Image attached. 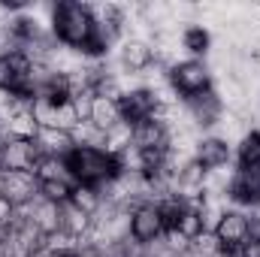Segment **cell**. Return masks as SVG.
<instances>
[{
	"label": "cell",
	"instance_id": "6da1fadb",
	"mask_svg": "<svg viewBox=\"0 0 260 257\" xmlns=\"http://www.w3.org/2000/svg\"><path fill=\"white\" fill-rule=\"evenodd\" d=\"M91 34H94V12L88 3L79 0H61L52 9V37L73 52H85L91 46Z\"/></svg>",
	"mask_w": 260,
	"mask_h": 257
},
{
	"label": "cell",
	"instance_id": "7a4b0ae2",
	"mask_svg": "<svg viewBox=\"0 0 260 257\" xmlns=\"http://www.w3.org/2000/svg\"><path fill=\"white\" fill-rule=\"evenodd\" d=\"M73 176L79 185H91V188H100L106 182H112L121 170H118V160L115 154L103 151V148H73L70 157H67Z\"/></svg>",
	"mask_w": 260,
	"mask_h": 257
},
{
	"label": "cell",
	"instance_id": "3957f363",
	"mask_svg": "<svg viewBox=\"0 0 260 257\" xmlns=\"http://www.w3.org/2000/svg\"><path fill=\"white\" fill-rule=\"evenodd\" d=\"M212 85H215V76H212L209 64H206V61H200V58L173 61V67H170V88H173L182 100H188V97H194V94L209 91Z\"/></svg>",
	"mask_w": 260,
	"mask_h": 257
},
{
	"label": "cell",
	"instance_id": "277c9868",
	"mask_svg": "<svg viewBox=\"0 0 260 257\" xmlns=\"http://www.w3.org/2000/svg\"><path fill=\"white\" fill-rule=\"evenodd\" d=\"M30 79H34V61H30L24 52L0 55V91H3V94L34 97Z\"/></svg>",
	"mask_w": 260,
	"mask_h": 257
},
{
	"label": "cell",
	"instance_id": "5b68a950",
	"mask_svg": "<svg viewBox=\"0 0 260 257\" xmlns=\"http://www.w3.org/2000/svg\"><path fill=\"white\" fill-rule=\"evenodd\" d=\"M167 233V218L154 203H139L130 209V239L139 245H148Z\"/></svg>",
	"mask_w": 260,
	"mask_h": 257
},
{
	"label": "cell",
	"instance_id": "8992f818",
	"mask_svg": "<svg viewBox=\"0 0 260 257\" xmlns=\"http://www.w3.org/2000/svg\"><path fill=\"white\" fill-rule=\"evenodd\" d=\"M0 194L18 209L40 197V179L30 170H3L0 173Z\"/></svg>",
	"mask_w": 260,
	"mask_h": 257
},
{
	"label": "cell",
	"instance_id": "52a82bcc",
	"mask_svg": "<svg viewBox=\"0 0 260 257\" xmlns=\"http://www.w3.org/2000/svg\"><path fill=\"white\" fill-rule=\"evenodd\" d=\"M182 106H185L191 124H194V127H203V130H212L218 124V118L224 115V103H221L215 85H212L209 91H203V94H194V97L182 100Z\"/></svg>",
	"mask_w": 260,
	"mask_h": 257
},
{
	"label": "cell",
	"instance_id": "ba28073f",
	"mask_svg": "<svg viewBox=\"0 0 260 257\" xmlns=\"http://www.w3.org/2000/svg\"><path fill=\"white\" fill-rule=\"evenodd\" d=\"M160 109V106H157ZM130 145L136 151H157V148H170V127L160 118V112H154L145 121H136L130 127Z\"/></svg>",
	"mask_w": 260,
	"mask_h": 257
},
{
	"label": "cell",
	"instance_id": "9c48e42d",
	"mask_svg": "<svg viewBox=\"0 0 260 257\" xmlns=\"http://www.w3.org/2000/svg\"><path fill=\"white\" fill-rule=\"evenodd\" d=\"M215 236L221 242V248H233L239 251L248 239H251V227H248V215L242 209H227L224 218L215 227Z\"/></svg>",
	"mask_w": 260,
	"mask_h": 257
},
{
	"label": "cell",
	"instance_id": "30bf717a",
	"mask_svg": "<svg viewBox=\"0 0 260 257\" xmlns=\"http://www.w3.org/2000/svg\"><path fill=\"white\" fill-rule=\"evenodd\" d=\"M40 151L34 145V139H6L0 145V173L3 170H30L40 164Z\"/></svg>",
	"mask_w": 260,
	"mask_h": 257
},
{
	"label": "cell",
	"instance_id": "8fae6325",
	"mask_svg": "<svg viewBox=\"0 0 260 257\" xmlns=\"http://www.w3.org/2000/svg\"><path fill=\"white\" fill-rule=\"evenodd\" d=\"M230 157H233V145H230V142H224V139H218V136H212V133L197 139L194 160L206 170V173L230 167Z\"/></svg>",
	"mask_w": 260,
	"mask_h": 257
},
{
	"label": "cell",
	"instance_id": "7c38bea8",
	"mask_svg": "<svg viewBox=\"0 0 260 257\" xmlns=\"http://www.w3.org/2000/svg\"><path fill=\"white\" fill-rule=\"evenodd\" d=\"M118 109H121V118L133 127L136 121H145V118H151L157 112V97L148 88H133V91H124L121 94Z\"/></svg>",
	"mask_w": 260,
	"mask_h": 257
},
{
	"label": "cell",
	"instance_id": "4fadbf2b",
	"mask_svg": "<svg viewBox=\"0 0 260 257\" xmlns=\"http://www.w3.org/2000/svg\"><path fill=\"white\" fill-rule=\"evenodd\" d=\"M118 64H121L124 73L142 76L148 67L154 64V46H151V43H142V40H121Z\"/></svg>",
	"mask_w": 260,
	"mask_h": 257
},
{
	"label": "cell",
	"instance_id": "5bb4252c",
	"mask_svg": "<svg viewBox=\"0 0 260 257\" xmlns=\"http://www.w3.org/2000/svg\"><path fill=\"white\" fill-rule=\"evenodd\" d=\"M34 145L43 157H70V151L76 148L70 130H58V127H40V133L34 136Z\"/></svg>",
	"mask_w": 260,
	"mask_h": 257
},
{
	"label": "cell",
	"instance_id": "9a60e30c",
	"mask_svg": "<svg viewBox=\"0 0 260 257\" xmlns=\"http://www.w3.org/2000/svg\"><path fill=\"white\" fill-rule=\"evenodd\" d=\"M58 212H61V233L67 236H73V239H88V233H91V224H94V218L88 215V212H82L79 206H73L70 200L58 206Z\"/></svg>",
	"mask_w": 260,
	"mask_h": 257
},
{
	"label": "cell",
	"instance_id": "2e32d148",
	"mask_svg": "<svg viewBox=\"0 0 260 257\" xmlns=\"http://www.w3.org/2000/svg\"><path fill=\"white\" fill-rule=\"evenodd\" d=\"M88 121H91L94 127H100L103 133H109L112 127H118V124L124 121V118H121V109H118V100H109V97H97V94H94Z\"/></svg>",
	"mask_w": 260,
	"mask_h": 257
},
{
	"label": "cell",
	"instance_id": "e0dca14e",
	"mask_svg": "<svg viewBox=\"0 0 260 257\" xmlns=\"http://www.w3.org/2000/svg\"><path fill=\"white\" fill-rule=\"evenodd\" d=\"M34 173H37L40 182H64V185H73V188L79 185L73 170H70V164H67V157H40Z\"/></svg>",
	"mask_w": 260,
	"mask_h": 257
},
{
	"label": "cell",
	"instance_id": "ac0fdd59",
	"mask_svg": "<svg viewBox=\"0 0 260 257\" xmlns=\"http://www.w3.org/2000/svg\"><path fill=\"white\" fill-rule=\"evenodd\" d=\"M182 49H185L191 58H200V61H203V55H209V49H212V34H209L206 27H200V24L185 27V34H182Z\"/></svg>",
	"mask_w": 260,
	"mask_h": 257
},
{
	"label": "cell",
	"instance_id": "d6986e66",
	"mask_svg": "<svg viewBox=\"0 0 260 257\" xmlns=\"http://www.w3.org/2000/svg\"><path fill=\"white\" fill-rule=\"evenodd\" d=\"M70 136H73V142L79 148H103L106 151V133L100 127H94L91 121H79L76 127L70 130Z\"/></svg>",
	"mask_w": 260,
	"mask_h": 257
},
{
	"label": "cell",
	"instance_id": "ffe728a7",
	"mask_svg": "<svg viewBox=\"0 0 260 257\" xmlns=\"http://www.w3.org/2000/svg\"><path fill=\"white\" fill-rule=\"evenodd\" d=\"M173 230H179V233H182L185 239H191V242L203 233V221H200V209H197V203H188V206L179 212V218L173 221Z\"/></svg>",
	"mask_w": 260,
	"mask_h": 257
},
{
	"label": "cell",
	"instance_id": "44dd1931",
	"mask_svg": "<svg viewBox=\"0 0 260 257\" xmlns=\"http://www.w3.org/2000/svg\"><path fill=\"white\" fill-rule=\"evenodd\" d=\"M236 164L248 167V164H260V130H248L239 142H236Z\"/></svg>",
	"mask_w": 260,
	"mask_h": 257
},
{
	"label": "cell",
	"instance_id": "7402d4cb",
	"mask_svg": "<svg viewBox=\"0 0 260 257\" xmlns=\"http://www.w3.org/2000/svg\"><path fill=\"white\" fill-rule=\"evenodd\" d=\"M70 203L79 206L82 212H88V215L94 218V215L100 212V206H103V197H100L97 188H91V185H76L73 194H70Z\"/></svg>",
	"mask_w": 260,
	"mask_h": 257
},
{
	"label": "cell",
	"instance_id": "603a6c76",
	"mask_svg": "<svg viewBox=\"0 0 260 257\" xmlns=\"http://www.w3.org/2000/svg\"><path fill=\"white\" fill-rule=\"evenodd\" d=\"M124 148H130V124L127 121H121L118 127H112L106 133V151H109V154L118 157Z\"/></svg>",
	"mask_w": 260,
	"mask_h": 257
},
{
	"label": "cell",
	"instance_id": "cb8c5ba5",
	"mask_svg": "<svg viewBox=\"0 0 260 257\" xmlns=\"http://www.w3.org/2000/svg\"><path fill=\"white\" fill-rule=\"evenodd\" d=\"M191 251H194L197 257H215L218 251H221V242H218V236H215V233L203 230L194 242H191Z\"/></svg>",
	"mask_w": 260,
	"mask_h": 257
},
{
	"label": "cell",
	"instance_id": "d4e9b609",
	"mask_svg": "<svg viewBox=\"0 0 260 257\" xmlns=\"http://www.w3.org/2000/svg\"><path fill=\"white\" fill-rule=\"evenodd\" d=\"M73 194V185H64V182H40V197L52 200V203H67Z\"/></svg>",
	"mask_w": 260,
	"mask_h": 257
},
{
	"label": "cell",
	"instance_id": "484cf974",
	"mask_svg": "<svg viewBox=\"0 0 260 257\" xmlns=\"http://www.w3.org/2000/svg\"><path fill=\"white\" fill-rule=\"evenodd\" d=\"M12 218H15V206L0 194V224H3V227H9V224H12Z\"/></svg>",
	"mask_w": 260,
	"mask_h": 257
},
{
	"label": "cell",
	"instance_id": "4316f807",
	"mask_svg": "<svg viewBox=\"0 0 260 257\" xmlns=\"http://www.w3.org/2000/svg\"><path fill=\"white\" fill-rule=\"evenodd\" d=\"M236 254H239V257H260V239H248Z\"/></svg>",
	"mask_w": 260,
	"mask_h": 257
},
{
	"label": "cell",
	"instance_id": "83f0119b",
	"mask_svg": "<svg viewBox=\"0 0 260 257\" xmlns=\"http://www.w3.org/2000/svg\"><path fill=\"white\" fill-rule=\"evenodd\" d=\"M215 257H239V254H236L233 248H221V251H218V254H215Z\"/></svg>",
	"mask_w": 260,
	"mask_h": 257
},
{
	"label": "cell",
	"instance_id": "f1b7e54d",
	"mask_svg": "<svg viewBox=\"0 0 260 257\" xmlns=\"http://www.w3.org/2000/svg\"><path fill=\"white\" fill-rule=\"evenodd\" d=\"M0 257H3V251H0Z\"/></svg>",
	"mask_w": 260,
	"mask_h": 257
},
{
	"label": "cell",
	"instance_id": "f546056e",
	"mask_svg": "<svg viewBox=\"0 0 260 257\" xmlns=\"http://www.w3.org/2000/svg\"><path fill=\"white\" fill-rule=\"evenodd\" d=\"M139 257H145V254H139Z\"/></svg>",
	"mask_w": 260,
	"mask_h": 257
}]
</instances>
